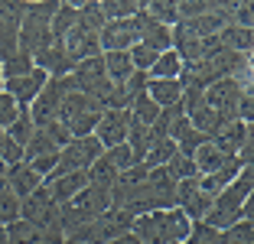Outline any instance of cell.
I'll use <instances>...</instances> for the list:
<instances>
[{
    "instance_id": "obj_31",
    "label": "cell",
    "mask_w": 254,
    "mask_h": 244,
    "mask_svg": "<svg viewBox=\"0 0 254 244\" xmlns=\"http://www.w3.org/2000/svg\"><path fill=\"white\" fill-rule=\"evenodd\" d=\"M176 153H180V150H176L173 140H153L150 150H147V156H143V166H147V170H160V166H166Z\"/></svg>"
},
{
    "instance_id": "obj_16",
    "label": "cell",
    "mask_w": 254,
    "mask_h": 244,
    "mask_svg": "<svg viewBox=\"0 0 254 244\" xmlns=\"http://www.w3.org/2000/svg\"><path fill=\"white\" fill-rule=\"evenodd\" d=\"M147 173L150 170L143 166V163H137V166H130V170L118 173V179H114V185H111V208H121V205H124L127 195L140 189V183L147 179Z\"/></svg>"
},
{
    "instance_id": "obj_15",
    "label": "cell",
    "mask_w": 254,
    "mask_h": 244,
    "mask_svg": "<svg viewBox=\"0 0 254 244\" xmlns=\"http://www.w3.org/2000/svg\"><path fill=\"white\" fill-rule=\"evenodd\" d=\"M39 185H43V176L33 170L30 163H13V166H7V189L20 202L26 199V195H33Z\"/></svg>"
},
{
    "instance_id": "obj_12",
    "label": "cell",
    "mask_w": 254,
    "mask_h": 244,
    "mask_svg": "<svg viewBox=\"0 0 254 244\" xmlns=\"http://www.w3.org/2000/svg\"><path fill=\"white\" fill-rule=\"evenodd\" d=\"M127 130H130V111H105L91 137L101 143V150H111L127 140Z\"/></svg>"
},
{
    "instance_id": "obj_47",
    "label": "cell",
    "mask_w": 254,
    "mask_h": 244,
    "mask_svg": "<svg viewBox=\"0 0 254 244\" xmlns=\"http://www.w3.org/2000/svg\"><path fill=\"white\" fill-rule=\"evenodd\" d=\"M108 244H140L137 241L134 235H130V231H127V235H121V238H114V241H108Z\"/></svg>"
},
{
    "instance_id": "obj_9",
    "label": "cell",
    "mask_w": 254,
    "mask_h": 244,
    "mask_svg": "<svg viewBox=\"0 0 254 244\" xmlns=\"http://www.w3.org/2000/svg\"><path fill=\"white\" fill-rule=\"evenodd\" d=\"M98 43H101V52H130L140 43V23H137V16L105 23L101 33H98Z\"/></svg>"
},
{
    "instance_id": "obj_4",
    "label": "cell",
    "mask_w": 254,
    "mask_h": 244,
    "mask_svg": "<svg viewBox=\"0 0 254 244\" xmlns=\"http://www.w3.org/2000/svg\"><path fill=\"white\" fill-rule=\"evenodd\" d=\"M130 225H134V218H130L127 212H121V208H108L105 215H98L95 222L82 225V228L75 231V235H68V238L78 241V244H108V241H114V238L127 235Z\"/></svg>"
},
{
    "instance_id": "obj_41",
    "label": "cell",
    "mask_w": 254,
    "mask_h": 244,
    "mask_svg": "<svg viewBox=\"0 0 254 244\" xmlns=\"http://www.w3.org/2000/svg\"><path fill=\"white\" fill-rule=\"evenodd\" d=\"M183 244H218V231L209 228L205 222H192V228H189V238Z\"/></svg>"
},
{
    "instance_id": "obj_7",
    "label": "cell",
    "mask_w": 254,
    "mask_h": 244,
    "mask_svg": "<svg viewBox=\"0 0 254 244\" xmlns=\"http://www.w3.org/2000/svg\"><path fill=\"white\" fill-rule=\"evenodd\" d=\"M72 81H75V91L88 95L91 101L98 104V108L105 104L108 91H111V78H108V72H105V62H101V56L78 62V65L72 68ZM101 111H105V108H101Z\"/></svg>"
},
{
    "instance_id": "obj_21",
    "label": "cell",
    "mask_w": 254,
    "mask_h": 244,
    "mask_svg": "<svg viewBox=\"0 0 254 244\" xmlns=\"http://www.w3.org/2000/svg\"><path fill=\"white\" fill-rule=\"evenodd\" d=\"M218 43H222L225 52H238V56H248L251 59V46H254V30H245V26H225L218 33Z\"/></svg>"
},
{
    "instance_id": "obj_28",
    "label": "cell",
    "mask_w": 254,
    "mask_h": 244,
    "mask_svg": "<svg viewBox=\"0 0 254 244\" xmlns=\"http://www.w3.org/2000/svg\"><path fill=\"white\" fill-rule=\"evenodd\" d=\"M150 78H180L183 75V59L176 56V49H166L157 56V62H153V68H150Z\"/></svg>"
},
{
    "instance_id": "obj_10",
    "label": "cell",
    "mask_w": 254,
    "mask_h": 244,
    "mask_svg": "<svg viewBox=\"0 0 254 244\" xmlns=\"http://www.w3.org/2000/svg\"><path fill=\"white\" fill-rule=\"evenodd\" d=\"M56 46H62V52L68 56V62H72V65H78V62H85V59H95V56H101L98 33L85 30L82 23H75V26H72V30H68Z\"/></svg>"
},
{
    "instance_id": "obj_14",
    "label": "cell",
    "mask_w": 254,
    "mask_h": 244,
    "mask_svg": "<svg viewBox=\"0 0 254 244\" xmlns=\"http://www.w3.org/2000/svg\"><path fill=\"white\" fill-rule=\"evenodd\" d=\"M3 231H7V244H62L65 241V235H59V231H39L23 218H16Z\"/></svg>"
},
{
    "instance_id": "obj_23",
    "label": "cell",
    "mask_w": 254,
    "mask_h": 244,
    "mask_svg": "<svg viewBox=\"0 0 254 244\" xmlns=\"http://www.w3.org/2000/svg\"><path fill=\"white\" fill-rule=\"evenodd\" d=\"M189 228H192V222L183 215V208H163V235H166V244H183L189 238Z\"/></svg>"
},
{
    "instance_id": "obj_8",
    "label": "cell",
    "mask_w": 254,
    "mask_h": 244,
    "mask_svg": "<svg viewBox=\"0 0 254 244\" xmlns=\"http://www.w3.org/2000/svg\"><path fill=\"white\" fill-rule=\"evenodd\" d=\"M105 153L101 150V143L95 140V137H78V140H72L68 147L59 150V163H56V170L49 173V176H65V173H85L91 166V163L98 160V156ZM46 176V179H49Z\"/></svg>"
},
{
    "instance_id": "obj_34",
    "label": "cell",
    "mask_w": 254,
    "mask_h": 244,
    "mask_svg": "<svg viewBox=\"0 0 254 244\" xmlns=\"http://www.w3.org/2000/svg\"><path fill=\"white\" fill-rule=\"evenodd\" d=\"M143 10H147L150 20L163 23V26H176V23H180V16H176V3H173V0H153V3H143Z\"/></svg>"
},
{
    "instance_id": "obj_37",
    "label": "cell",
    "mask_w": 254,
    "mask_h": 244,
    "mask_svg": "<svg viewBox=\"0 0 254 244\" xmlns=\"http://www.w3.org/2000/svg\"><path fill=\"white\" fill-rule=\"evenodd\" d=\"M163 170L170 173V176L176 179V183H183V179H195V176H199V173H195V166H192V156H183V153H176V156H173V160L163 166Z\"/></svg>"
},
{
    "instance_id": "obj_51",
    "label": "cell",
    "mask_w": 254,
    "mask_h": 244,
    "mask_svg": "<svg viewBox=\"0 0 254 244\" xmlns=\"http://www.w3.org/2000/svg\"><path fill=\"white\" fill-rule=\"evenodd\" d=\"M0 91H3V72H0Z\"/></svg>"
},
{
    "instance_id": "obj_36",
    "label": "cell",
    "mask_w": 254,
    "mask_h": 244,
    "mask_svg": "<svg viewBox=\"0 0 254 244\" xmlns=\"http://www.w3.org/2000/svg\"><path fill=\"white\" fill-rule=\"evenodd\" d=\"M33 133H36V127H33V121H30V114H26V111H20V118L7 127V137L13 143H20V147H26V143H30Z\"/></svg>"
},
{
    "instance_id": "obj_25",
    "label": "cell",
    "mask_w": 254,
    "mask_h": 244,
    "mask_svg": "<svg viewBox=\"0 0 254 244\" xmlns=\"http://www.w3.org/2000/svg\"><path fill=\"white\" fill-rule=\"evenodd\" d=\"M85 179H88V185H95V189H108V192H111L114 179H118V170H114V163L101 153L88 170H85Z\"/></svg>"
},
{
    "instance_id": "obj_46",
    "label": "cell",
    "mask_w": 254,
    "mask_h": 244,
    "mask_svg": "<svg viewBox=\"0 0 254 244\" xmlns=\"http://www.w3.org/2000/svg\"><path fill=\"white\" fill-rule=\"evenodd\" d=\"M43 130L49 133V137H53V143H56L59 150L72 143V133H68V127H65V124H59V121H53V124H49V127H43Z\"/></svg>"
},
{
    "instance_id": "obj_11",
    "label": "cell",
    "mask_w": 254,
    "mask_h": 244,
    "mask_svg": "<svg viewBox=\"0 0 254 244\" xmlns=\"http://www.w3.org/2000/svg\"><path fill=\"white\" fill-rule=\"evenodd\" d=\"M245 91H251V88H241L235 78H222V81H212L209 88L202 91V101L209 104L212 111L235 118V108H238V101H241ZM235 121H238V118H235Z\"/></svg>"
},
{
    "instance_id": "obj_27",
    "label": "cell",
    "mask_w": 254,
    "mask_h": 244,
    "mask_svg": "<svg viewBox=\"0 0 254 244\" xmlns=\"http://www.w3.org/2000/svg\"><path fill=\"white\" fill-rule=\"evenodd\" d=\"M98 7H101V16L105 23H114V20H130V16L140 13V0H98Z\"/></svg>"
},
{
    "instance_id": "obj_18",
    "label": "cell",
    "mask_w": 254,
    "mask_h": 244,
    "mask_svg": "<svg viewBox=\"0 0 254 244\" xmlns=\"http://www.w3.org/2000/svg\"><path fill=\"white\" fill-rule=\"evenodd\" d=\"M43 183H46V189L53 192L56 205H65L68 199H75V195L88 185V179H85V173H65V176H49V179H43Z\"/></svg>"
},
{
    "instance_id": "obj_17",
    "label": "cell",
    "mask_w": 254,
    "mask_h": 244,
    "mask_svg": "<svg viewBox=\"0 0 254 244\" xmlns=\"http://www.w3.org/2000/svg\"><path fill=\"white\" fill-rule=\"evenodd\" d=\"M143 91H147V98L157 104L160 111L183 101V85H180V78H147V88H143Z\"/></svg>"
},
{
    "instance_id": "obj_6",
    "label": "cell",
    "mask_w": 254,
    "mask_h": 244,
    "mask_svg": "<svg viewBox=\"0 0 254 244\" xmlns=\"http://www.w3.org/2000/svg\"><path fill=\"white\" fill-rule=\"evenodd\" d=\"M20 218L23 222H30L33 228L39 231H59L62 235V222H59V205H56L53 192L46 189V183L39 185L33 195L20 202Z\"/></svg>"
},
{
    "instance_id": "obj_29",
    "label": "cell",
    "mask_w": 254,
    "mask_h": 244,
    "mask_svg": "<svg viewBox=\"0 0 254 244\" xmlns=\"http://www.w3.org/2000/svg\"><path fill=\"white\" fill-rule=\"evenodd\" d=\"M75 23H78V7H75V3H62V0H59V10H56L53 23H49V26H53V43H59Z\"/></svg>"
},
{
    "instance_id": "obj_42",
    "label": "cell",
    "mask_w": 254,
    "mask_h": 244,
    "mask_svg": "<svg viewBox=\"0 0 254 244\" xmlns=\"http://www.w3.org/2000/svg\"><path fill=\"white\" fill-rule=\"evenodd\" d=\"M130 62H134V68H137V72H150V68H153V62H157V52L137 43L134 49H130Z\"/></svg>"
},
{
    "instance_id": "obj_48",
    "label": "cell",
    "mask_w": 254,
    "mask_h": 244,
    "mask_svg": "<svg viewBox=\"0 0 254 244\" xmlns=\"http://www.w3.org/2000/svg\"><path fill=\"white\" fill-rule=\"evenodd\" d=\"M0 189H7V166L0 163Z\"/></svg>"
},
{
    "instance_id": "obj_24",
    "label": "cell",
    "mask_w": 254,
    "mask_h": 244,
    "mask_svg": "<svg viewBox=\"0 0 254 244\" xmlns=\"http://www.w3.org/2000/svg\"><path fill=\"white\" fill-rule=\"evenodd\" d=\"M101 62H105V72L111 78V85H121V81H127L137 72L134 62H130V52H101Z\"/></svg>"
},
{
    "instance_id": "obj_35",
    "label": "cell",
    "mask_w": 254,
    "mask_h": 244,
    "mask_svg": "<svg viewBox=\"0 0 254 244\" xmlns=\"http://www.w3.org/2000/svg\"><path fill=\"white\" fill-rule=\"evenodd\" d=\"M218 244H254V222H238L218 231Z\"/></svg>"
},
{
    "instance_id": "obj_19",
    "label": "cell",
    "mask_w": 254,
    "mask_h": 244,
    "mask_svg": "<svg viewBox=\"0 0 254 244\" xmlns=\"http://www.w3.org/2000/svg\"><path fill=\"white\" fill-rule=\"evenodd\" d=\"M248 140H251V124H241V121H232L225 130H218L215 137H212V143H215L225 156H238V150L245 147Z\"/></svg>"
},
{
    "instance_id": "obj_49",
    "label": "cell",
    "mask_w": 254,
    "mask_h": 244,
    "mask_svg": "<svg viewBox=\"0 0 254 244\" xmlns=\"http://www.w3.org/2000/svg\"><path fill=\"white\" fill-rule=\"evenodd\" d=\"M3 137H7V130H3V127H0V147H3Z\"/></svg>"
},
{
    "instance_id": "obj_43",
    "label": "cell",
    "mask_w": 254,
    "mask_h": 244,
    "mask_svg": "<svg viewBox=\"0 0 254 244\" xmlns=\"http://www.w3.org/2000/svg\"><path fill=\"white\" fill-rule=\"evenodd\" d=\"M16 118H20V108H16V101L7 95V91H0V127L7 130V127L13 124Z\"/></svg>"
},
{
    "instance_id": "obj_33",
    "label": "cell",
    "mask_w": 254,
    "mask_h": 244,
    "mask_svg": "<svg viewBox=\"0 0 254 244\" xmlns=\"http://www.w3.org/2000/svg\"><path fill=\"white\" fill-rule=\"evenodd\" d=\"M130 118H134L137 124H143V127H150L160 118V108L147 98V91H140V95L134 98V104H130Z\"/></svg>"
},
{
    "instance_id": "obj_39",
    "label": "cell",
    "mask_w": 254,
    "mask_h": 244,
    "mask_svg": "<svg viewBox=\"0 0 254 244\" xmlns=\"http://www.w3.org/2000/svg\"><path fill=\"white\" fill-rule=\"evenodd\" d=\"M105 156L114 163V170L118 173H124V170H130V166H137V156H134V150L127 147V143H118V147H111V150H105Z\"/></svg>"
},
{
    "instance_id": "obj_44",
    "label": "cell",
    "mask_w": 254,
    "mask_h": 244,
    "mask_svg": "<svg viewBox=\"0 0 254 244\" xmlns=\"http://www.w3.org/2000/svg\"><path fill=\"white\" fill-rule=\"evenodd\" d=\"M251 13H254V3H248V0H238V3H235V13H232V26H245V30H254Z\"/></svg>"
},
{
    "instance_id": "obj_50",
    "label": "cell",
    "mask_w": 254,
    "mask_h": 244,
    "mask_svg": "<svg viewBox=\"0 0 254 244\" xmlns=\"http://www.w3.org/2000/svg\"><path fill=\"white\" fill-rule=\"evenodd\" d=\"M62 244H78V241H72V238H65V241H62Z\"/></svg>"
},
{
    "instance_id": "obj_32",
    "label": "cell",
    "mask_w": 254,
    "mask_h": 244,
    "mask_svg": "<svg viewBox=\"0 0 254 244\" xmlns=\"http://www.w3.org/2000/svg\"><path fill=\"white\" fill-rule=\"evenodd\" d=\"M124 143H127L130 150H134V156H137V160L143 163V156H147L150 143H153V140H150V127L137 124V121L130 118V130H127V140H124Z\"/></svg>"
},
{
    "instance_id": "obj_40",
    "label": "cell",
    "mask_w": 254,
    "mask_h": 244,
    "mask_svg": "<svg viewBox=\"0 0 254 244\" xmlns=\"http://www.w3.org/2000/svg\"><path fill=\"white\" fill-rule=\"evenodd\" d=\"M212 10V0H180L176 3V16L180 20H195V16L209 13Z\"/></svg>"
},
{
    "instance_id": "obj_3",
    "label": "cell",
    "mask_w": 254,
    "mask_h": 244,
    "mask_svg": "<svg viewBox=\"0 0 254 244\" xmlns=\"http://www.w3.org/2000/svg\"><path fill=\"white\" fill-rule=\"evenodd\" d=\"M111 208V192L108 189H95V185H85L82 192L68 199L65 205H59V222H62V235H75L82 225L95 222L98 215H105Z\"/></svg>"
},
{
    "instance_id": "obj_20",
    "label": "cell",
    "mask_w": 254,
    "mask_h": 244,
    "mask_svg": "<svg viewBox=\"0 0 254 244\" xmlns=\"http://www.w3.org/2000/svg\"><path fill=\"white\" fill-rule=\"evenodd\" d=\"M88 111H101V108H98L95 101H91L88 95H82V91H68L65 98H62V104H59V124H65V127H72L75 121L82 118V114H88Z\"/></svg>"
},
{
    "instance_id": "obj_22",
    "label": "cell",
    "mask_w": 254,
    "mask_h": 244,
    "mask_svg": "<svg viewBox=\"0 0 254 244\" xmlns=\"http://www.w3.org/2000/svg\"><path fill=\"white\" fill-rule=\"evenodd\" d=\"M225 160H228V156H225L212 140H205L192 153V166H195V173H199V176H212V173H218L225 166Z\"/></svg>"
},
{
    "instance_id": "obj_38",
    "label": "cell",
    "mask_w": 254,
    "mask_h": 244,
    "mask_svg": "<svg viewBox=\"0 0 254 244\" xmlns=\"http://www.w3.org/2000/svg\"><path fill=\"white\" fill-rule=\"evenodd\" d=\"M20 218V199L10 189H0V228H7Z\"/></svg>"
},
{
    "instance_id": "obj_30",
    "label": "cell",
    "mask_w": 254,
    "mask_h": 244,
    "mask_svg": "<svg viewBox=\"0 0 254 244\" xmlns=\"http://www.w3.org/2000/svg\"><path fill=\"white\" fill-rule=\"evenodd\" d=\"M33 56H26V52L16 49L13 56H7V59H0V72H3V81L7 78H23V75L33 72Z\"/></svg>"
},
{
    "instance_id": "obj_26",
    "label": "cell",
    "mask_w": 254,
    "mask_h": 244,
    "mask_svg": "<svg viewBox=\"0 0 254 244\" xmlns=\"http://www.w3.org/2000/svg\"><path fill=\"white\" fill-rule=\"evenodd\" d=\"M46 156H59V147L53 143V137L46 130H36L30 137V143L23 147V163H36V160H46Z\"/></svg>"
},
{
    "instance_id": "obj_45",
    "label": "cell",
    "mask_w": 254,
    "mask_h": 244,
    "mask_svg": "<svg viewBox=\"0 0 254 244\" xmlns=\"http://www.w3.org/2000/svg\"><path fill=\"white\" fill-rule=\"evenodd\" d=\"M0 163H3V166L23 163V147H20V143H13L10 137H3V147H0Z\"/></svg>"
},
{
    "instance_id": "obj_2",
    "label": "cell",
    "mask_w": 254,
    "mask_h": 244,
    "mask_svg": "<svg viewBox=\"0 0 254 244\" xmlns=\"http://www.w3.org/2000/svg\"><path fill=\"white\" fill-rule=\"evenodd\" d=\"M59 10V0H26V13L20 23V39H16V49L26 52V56H39L43 49L53 46V16Z\"/></svg>"
},
{
    "instance_id": "obj_5",
    "label": "cell",
    "mask_w": 254,
    "mask_h": 244,
    "mask_svg": "<svg viewBox=\"0 0 254 244\" xmlns=\"http://www.w3.org/2000/svg\"><path fill=\"white\" fill-rule=\"evenodd\" d=\"M72 88H75L72 75H65V78H49V81L43 85V91L36 95V101H33V104H30V111H26L36 130L49 127L56 118H59V104H62V98H65Z\"/></svg>"
},
{
    "instance_id": "obj_1",
    "label": "cell",
    "mask_w": 254,
    "mask_h": 244,
    "mask_svg": "<svg viewBox=\"0 0 254 244\" xmlns=\"http://www.w3.org/2000/svg\"><path fill=\"white\" fill-rule=\"evenodd\" d=\"M251 195H254V166H245V170L215 195L209 215H205L202 222L209 225V228H215V231H225V228H232V225L245 222V218H241V205H245V199H251Z\"/></svg>"
},
{
    "instance_id": "obj_13",
    "label": "cell",
    "mask_w": 254,
    "mask_h": 244,
    "mask_svg": "<svg viewBox=\"0 0 254 244\" xmlns=\"http://www.w3.org/2000/svg\"><path fill=\"white\" fill-rule=\"evenodd\" d=\"M46 81H49V75L39 72V68H33V72L23 75V78H7V81H3V91L16 101L20 111H30V104L36 101V95L43 91Z\"/></svg>"
}]
</instances>
